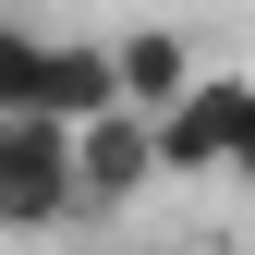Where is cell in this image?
Listing matches in <instances>:
<instances>
[{
	"label": "cell",
	"mask_w": 255,
	"mask_h": 255,
	"mask_svg": "<svg viewBox=\"0 0 255 255\" xmlns=\"http://www.w3.org/2000/svg\"><path fill=\"white\" fill-rule=\"evenodd\" d=\"M0 110H49V37L0 24Z\"/></svg>",
	"instance_id": "cell-4"
},
{
	"label": "cell",
	"mask_w": 255,
	"mask_h": 255,
	"mask_svg": "<svg viewBox=\"0 0 255 255\" xmlns=\"http://www.w3.org/2000/svg\"><path fill=\"white\" fill-rule=\"evenodd\" d=\"M73 170H85V207H122L134 182H158L170 158H158V110H98L73 122Z\"/></svg>",
	"instance_id": "cell-2"
},
{
	"label": "cell",
	"mask_w": 255,
	"mask_h": 255,
	"mask_svg": "<svg viewBox=\"0 0 255 255\" xmlns=\"http://www.w3.org/2000/svg\"><path fill=\"white\" fill-rule=\"evenodd\" d=\"M158 158H170V170H231V182H255V85L243 73H195V98L158 110Z\"/></svg>",
	"instance_id": "cell-1"
},
{
	"label": "cell",
	"mask_w": 255,
	"mask_h": 255,
	"mask_svg": "<svg viewBox=\"0 0 255 255\" xmlns=\"http://www.w3.org/2000/svg\"><path fill=\"white\" fill-rule=\"evenodd\" d=\"M122 49V110H182L195 98V49L170 37V24H134V37H110Z\"/></svg>",
	"instance_id": "cell-3"
}]
</instances>
